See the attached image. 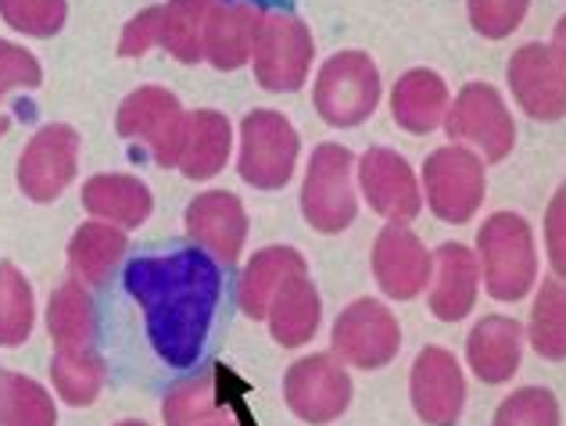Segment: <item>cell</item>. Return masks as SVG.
<instances>
[{
	"mask_svg": "<svg viewBox=\"0 0 566 426\" xmlns=\"http://www.w3.org/2000/svg\"><path fill=\"white\" fill-rule=\"evenodd\" d=\"M319 322H323V301L316 284L308 280V273L283 284V290L270 305V312H265V327H270L280 348H305L319 333Z\"/></svg>",
	"mask_w": 566,
	"mask_h": 426,
	"instance_id": "obj_25",
	"label": "cell"
},
{
	"mask_svg": "<svg viewBox=\"0 0 566 426\" xmlns=\"http://www.w3.org/2000/svg\"><path fill=\"white\" fill-rule=\"evenodd\" d=\"M36 322L33 284L14 262H0V348H19L29 341Z\"/></svg>",
	"mask_w": 566,
	"mask_h": 426,
	"instance_id": "obj_32",
	"label": "cell"
},
{
	"mask_svg": "<svg viewBox=\"0 0 566 426\" xmlns=\"http://www.w3.org/2000/svg\"><path fill=\"white\" fill-rule=\"evenodd\" d=\"M233 158V126L222 111L216 108H198L187 111V129H184V151H180V169L187 180L205 183L227 169Z\"/></svg>",
	"mask_w": 566,
	"mask_h": 426,
	"instance_id": "obj_23",
	"label": "cell"
},
{
	"mask_svg": "<svg viewBox=\"0 0 566 426\" xmlns=\"http://www.w3.org/2000/svg\"><path fill=\"white\" fill-rule=\"evenodd\" d=\"M409 402L423 426H455L467 405L463 365L449 348H423L409 370Z\"/></svg>",
	"mask_w": 566,
	"mask_h": 426,
	"instance_id": "obj_15",
	"label": "cell"
},
{
	"mask_svg": "<svg viewBox=\"0 0 566 426\" xmlns=\"http://www.w3.org/2000/svg\"><path fill=\"white\" fill-rule=\"evenodd\" d=\"M297 158H302V137H297L287 115L273 108H255L244 115L241 129H237V172L248 187H287L297 169Z\"/></svg>",
	"mask_w": 566,
	"mask_h": 426,
	"instance_id": "obj_3",
	"label": "cell"
},
{
	"mask_svg": "<svg viewBox=\"0 0 566 426\" xmlns=\"http://www.w3.org/2000/svg\"><path fill=\"white\" fill-rule=\"evenodd\" d=\"M527 341L548 362H566V284L545 280L534 294Z\"/></svg>",
	"mask_w": 566,
	"mask_h": 426,
	"instance_id": "obj_31",
	"label": "cell"
},
{
	"mask_svg": "<svg viewBox=\"0 0 566 426\" xmlns=\"http://www.w3.org/2000/svg\"><path fill=\"white\" fill-rule=\"evenodd\" d=\"M0 19L22 36L51 40L69 19V0H0Z\"/></svg>",
	"mask_w": 566,
	"mask_h": 426,
	"instance_id": "obj_36",
	"label": "cell"
},
{
	"mask_svg": "<svg viewBox=\"0 0 566 426\" xmlns=\"http://www.w3.org/2000/svg\"><path fill=\"white\" fill-rule=\"evenodd\" d=\"M126 230H118L112 223H101V219H91L83 223L69 241V273L72 280H80L86 287H97L108 280V273L123 262L126 255Z\"/></svg>",
	"mask_w": 566,
	"mask_h": 426,
	"instance_id": "obj_26",
	"label": "cell"
},
{
	"mask_svg": "<svg viewBox=\"0 0 566 426\" xmlns=\"http://www.w3.org/2000/svg\"><path fill=\"white\" fill-rule=\"evenodd\" d=\"M545 255L556 280L566 284V187H559L545 212Z\"/></svg>",
	"mask_w": 566,
	"mask_h": 426,
	"instance_id": "obj_39",
	"label": "cell"
},
{
	"mask_svg": "<svg viewBox=\"0 0 566 426\" xmlns=\"http://www.w3.org/2000/svg\"><path fill=\"white\" fill-rule=\"evenodd\" d=\"M219 416V387L216 365H201L198 373L184 376L161 398V423L166 426H205Z\"/></svg>",
	"mask_w": 566,
	"mask_h": 426,
	"instance_id": "obj_30",
	"label": "cell"
},
{
	"mask_svg": "<svg viewBox=\"0 0 566 426\" xmlns=\"http://www.w3.org/2000/svg\"><path fill=\"white\" fill-rule=\"evenodd\" d=\"M452 108L449 83L430 68H412L406 72L395 90H391V115L395 123L412 137L434 134L438 126H444V115Z\"/></svg>",
	"mask_w": 566,
	"mask_h": 426,
	"instance_id": "obj_24",
	"label": "cell"
},
{
	"mask_svg": "<svg viewBox=\"0 0 566 426\" xmlns=\"http://www.w3.org/2000/svg\"><path fill=\"white\" fill-rule=\"evenodd\" d=\"M374 276L391 301H416L434 276V255L406 223H387L374 244Z\"/></svg>",
	"mask_w": 566,
	"mask_h": 426,
	"instance_id": "obj_17",
	"label": "cell"
},
{
	"mask_svg": "<svg viewBox=\"0 0 566 426\" xmlns=\"http://www.w3.org/2000/svg\"><path fill=\"white\" fill-rule=\"evenodd\" d=\"M216 0H169L166 25H161V47L176 62L198 65L205 62V22Z\"/></svg>",
	"mask_w": 566,
	"mask_h": 426,
	"instance_id": "obj_33",
	"label": "cell"
},
{
	"mask_svg": "<svg viewBox=\"0 0 566 426\" xmlns=\"http://www.w3.org/2000/svg\"><path fill=\"white\" fill-rule=\"evenodd\" d=\"M531 0H470V22L488 40H505L524 22Z\"/></svg>",
	"mask_w": 566,
	"mask_h": 426,
	"instance_id": "obj_37",
	"label": "cell"
},
{
	"mask_svg": "<svg viewBox=\"0 0 566 426\" xmlns=\"http://www.w3.org/2000/svg\"><path fill=\"white\" fill-rule=\"evenodd\" d=\"M108 384V365L94 348L86 351H54L51 359V387L72 408H86L101 398Z\"/></svg>",
	"mask_w": 566,
	"mask_h": 426,
	"instance_id": "obj_28",
	"label": "cell"
},
{
	"mask_svg": "<svg viewBox=\"0 0 566 426\" xmlns=\"http://www.w3.org/2000/svg\"><path fill=\"white\" fill-rule=\"evenodd\" d=\"M115 426H151V423H144V419H123V423H115Z\"/></svg>",
	"mask_w": 566,
	"mask_h": 426,
	"instance_id": "obj_42",
	"label": "cell"
},
{
	"mask_svg": "<svg viewBox=\"0 0 566 426\" xmlns=\"http://www.w3.org/2000/svg\"><path fill=\"white\" fill-rule=\"evenodd\" d=\"M423 204L441 223H470L488 194L484 158L463 143H444L423 161Z\"/></svg>",
	"mask_w": 566,
	"mask_h": 426,
	"instance_id": "obj_7",
	"label": "cell"
},
{
	"mask_svg": "<svg viewBox=\"0 0 566 426\" xmlns=\"http://www.w3.org/2000/svg\"><path fill=\"white\" fill-rule=\"evenodd\" d=\"M0 426H57L54 394L33 376L0 370Z\"/></svg>",
	"mask_w": 566,
	"mask_h": 426,
	"instance_id": "obj_29",
	"label": "cell"
},
{
	"mask_svg": "<svg viewBox=\"0 0 566 426\" xmlns=\"http://www.w3.org/2000/svg\"><path fill=\"white\" fill-rule=\"evenodd\" d=\"M312 100L323 123L337 129L363 126L380 105V72L377 62L363 51H340L326 57L316 86H312Z\"/></svg>",
	"mask_w": 566,
	"mask_h": 426,
	"instance_id": "obj_5",
	"label": "cell"
},
{
	"mask_svg": "<svg viewBox=\"0 0 566 426\" xmlns=\"http://www.w3.org/2000/svg\"><path fill=\"white\" fill-rule=\"evenodd\" d=\"M352 376L337 355H305L283 373V405L308 426H331L352 405Z\"/></svg>",
	"mask_w": 566,
	"mask_h": 426,
	"instance_id": "obj_9",
	"label": "cell"
},
{
	"mask_svg": "<svg viewBox=\"0 0 566 426\" xmlns=\"http://www.w3.org/2000/svg\"><path fill=\"white\" fill-rule=\"evenodd\" d=\"M184 226L193 247L208 252L219 266H237V258L244 255L248 209L230 190H205V194L193 198L187 204Z\"/></svg>",
	"mask_w": 566,
	"mask_h": 426,
	"instance_id": "obj_16",
	"label": "cell"
},
{
	"mask_svg": "<svg viewBox=\"0 0 566 426\" xmlns=\"http://www.w3.org/2000/svg\"><path fill=\"white\" fill-rule=\"evenodd\" d=\"M355 183H359L366 204L387 223H412L423 212V187L406 158L391 147H369L355 161Z\"/></svg>",
	"mask_w": 566,
	"mask_h": 426,
	"instance_id": "obj_14",
	"label": "cell"
},
{
	"mask_svg": "<svg viewBox=\"0 0 566 426\" xmlns=\"http://www.w3.org/2000/svg\"><path fill=\"white\" fill-rule=\"evenodd\" d=\"M48 333L54 351H86L97 341V312L80 280L62 284L48 301Z\"/></svg>",
	"mask_w": 566,
	"mask_h": 426,
	"instance_id": "obj_27",
	"label": "cell"
},
{
	"mask_svg": "<svg viewBox=\"0 0 566 426\" xmlns=\"http://www.w3.org/2000/svg\"><path fill=\"white\" fill-rule=\"evenodd\" d=\"M43 83V68L33 54L19 43L0 40V137L11 129V94L36 90Z\"/></svg>",
	"mask_w": 566,
	"mask_h": 426,
	"instance_id": "obj_35",
	"label": "cell"
},
{
	"mask_svg": "<svg viewBox=\"0 0 566 426\" xmlns=\"http://www.w3.org/2000/svg\"><path fill=\"white\" fill-rule=\"evenodd\" d=\"M80 155H83V137L76 126L69 123H51L33 134L22 147L19 158V190L36 204H51L76 183L80 175Z\"/></svg>",
	"mask_w": 566,
	"mask_h": 426,
	"instance_id": "obj_11",
	"label": "cell"
},
{
	"mask_svg": "<svg viewBox=\"0 0 566 426\" xmlns=\"http://www.w3.org/2000/svg\"><path fill=\"white\" fill-rule=\"evenodd\" d=\"M126 290L144 308L147 337L161 362L193 365L201 359L222 290L212 255L201 247H180L172 255L137 258L126 269Z\"/></svg>",
	"mask_w": 566,
	"mask_h": 426,
	"instance_id": "obj_1",
	"label": "cell"
},
{
	"mask_svg": "<svg viewBox=\"0 0 566 426\" xmlns=\"http://www.w3.org/2000/svg\"><path fill=\"white\" fill-rule=\"evenodd\" d=\"M302 215L316 233H340L359 215L355 155L340 143H319L302 180Z\"/></svg>",
	"mask_w": 566,
	"mask_h": 426,
	"instance_id": "obj_4",
	"label": "cell"
},
{
	"mask_svg": "<svg viewBox=\"0 0 566 426\" xmlns=\"http://www.w3.org/2000/svg\"><path fill=\"white\" fill-rule=\"evenodd\" d=\"M312 43L308 25L291 11H265L259 25L255 51H251V68L262 90L270 94H294L302 90L312 76Z\"/></svg>",
	"mask_w": 566,
	"mask_h": 426,
	"instance_id": "obj_8",
	"label": "cell"
},
{
	"mask_svg": "<svg viewBox=\"0 0 566 426\" xmlns=\"http://www.w3.org/2000/svg\"><path fill=\"white\" fill-rule=\"evenodd\" d=\"M444 129H449L452 143L470 147L484 161L510 158L516 143L513 111L491 83H467L444 115Z\"/></svg>",
	"mask_w": 566,
	"mask_h": 426,
	"instance_id": "obj_10",
	"label": "cell"
},
{
	"mask_svg": "<svg viewBox=\"0 0 566 426\" xmlns=\"http://www.w3.org/2000/svg\"><path fill=\"white\" fill-rule=\"evenodd\" d=\"M513 100L531 119L556 123L566 115V51L556 43H527L510 57Z\"/></svg>",
	"mask_w": 566,
	"mask_h": 426,
	"instance_id": "obj_13",
	"label": "cell"
},
{
	"mask_svg": "<svg viewBox=\"0 0 566 426\" xmlns=\"http://www.w3.org/2000/svg\"><path fill=\"white\" fill-rule=\"evenodd\" d=\"M524 327L510 316H484L467 337V365L488 387H502L524 362Z\"/></svg>",
	"mask_w": 566,
	"mask_h": 426,
	"instance_id": "obj_20",
	"label": "cell"
},
{
	"mask_svg": "<svg viewBox=\"0 0 566 426\" xmlns=\"http://www.w3.org/2000/svg\"><path fill=\"white\" fill-rule=\"evenodd\" d=\"M262 14L265 11L248 4V0H216L205 22V62L219 72L251 65Z\"/></svg>",
	"mask_w": 566,
	"mask_h": 426,
	"instance_id": "obj_19",
	"label": "cell"
},
{
	"mask_svg": "<svg viewBox=\"0 0 566 426\" xmlns=\"http://www.w3.org/2000/svg\"><path fill=\"white\" fill-rule=\"evenodd\" d=\"M476 262L484 290L502 305L524 301L538 287V244L524 215L495 212L476 230Z\"/></svg>",
	"mask_w": 566,
	"mask_h": 426,
	"instance_id": "obj_2",
	"label": "cell"
},
{
	"mask_svg": "<svg viewBox=\"0 0 566 426\" xmlns=\"http://www.w3.org/2000/svg\"><path fill=\"white\" fill-rule=\"evenodd\" d=\"M491 426H563L559 398L548 387H520L495 408Z\"/></svg>",
	"mask_w": 566,
	"mask_h": 426,
	"instance_id": "obj_34",
	"label": "cell"
},
{
	"mask_svg": "<svg viewBox=\"0 0 566 426\" xmlns=\"http://www.w3.org/2000/svg\"><path fill=\"white\" fill-rule=\"evenodd\" d=\"M161 25H166V4L133 14L118 36V57H144L151 47H161Z\"/></svg>",
	"mask_w": 566,
	"mask_h": 426,
	"instance_id": "obj_38",
	"label": "cell"
},
{
	"mask_svg": "<svg viewBox=\"0 0 566 426\" xmlns=\"http://www.w3.org/2000/svg\"><path fill=\"white\" fill-rule=\"evenodd\" d=\"M481 262L467 244H441L434 252V276L427 287V305L441 322H459L473 312L481 294Z\"/></svg>",
	"mask_w": 566,
	"mask_h": 426,
	"instance_id": "obj_18",
	"label": "cell"
},
{
	"mask_svg": "<svg viewBox=\"0 0 566 426\" xmlns=\"http://www.w3.org/2000/svg\"><path fill=\"white\" fill-rule=\"evenodd\" d=\"M334 355L352 370H384L401 348V327L384 301L359 298L334 319Z\"/></svg>",
	"mask_w": 566,
	"mask_h": 426,
	"instance_id": "obj_12",
	"label": "cell"
},
{
	"mask_svg": "<svg viewBox=\"0 0 566 426\" xmlns=\"http://www.w3.org/2000/svg\"><path fill=\"white\" fill-rule=\"evenodd\" d=\"M556 47H563V51H566V19L556 25Z\"/></svg>",
	"mask_w": 566,
	"mask_h": 426,
	"instance_id": "obj_41",
	"label": "cell"
},
{
	"mask_svg": "<svg viewBox=\"0 0 566 426\" xmlns=\"http://www.w3.org/2000/svg\"><path fill=\"white\" fill-rule=\"evenodd\" d=\"M83 209L91 219L112 223L118 230H137L155 212V198L140 175L129 172H97L83 183Z\"/></svg>",
	"mask_w": 566,
	"mask_h": 426,
	"instance_id": "obj_22",
	"label": "cell"
},
{
	"mask_svg": "<svg viewBox=\"0 0 566 426\" xmlns=\"http://www.w3.org/2000/svg\"><path fill=\"white\" fill-rule=\"evenodd\" d=\"M205 426H241L233 416H216V419H208Z\"/></svg>",
	"mask_w": 566,
	"mask_h": 426,
	"instance_id": "obj_40",
	"label": "cell"
},
{
	"mask_svg": "<svg viewBox=\"0 0 566 426\" xmlns=\"http://www.w3.org/2000/svg\"><path fill=\"white\" fill-rule=\"evenodd\" d=\"M308 273L305 255L291 244H270L255 252L248 262L241 276H237V305L241 312L255 322H265V312H270L273 298L283 290V284H291L294 276Z\"/></svg>",
	"mask_w": 566,
	"mask_h": 426,
	"instance_id": "obj_21",
	"label": "cell"
},
{
	"mask_svg": "<svg viewBox=\"0 0 566 426\" xmlns=\"http://www.w3.org/2000/svg\"><path fill=\"white\" fill-rule=\"evenodd\" d=\"M118 137L133 147H144L155 158V166L176 169L184 151V129H187V111L180 97L166 86H140L133 90L115 115Z\"/></svg>",
	"mask_w": 566,
	"mask_h": 426,
	"instance_id": "obj_6",
	"label": "cell"
}]
</instances>
